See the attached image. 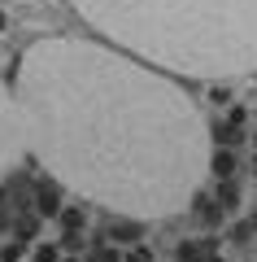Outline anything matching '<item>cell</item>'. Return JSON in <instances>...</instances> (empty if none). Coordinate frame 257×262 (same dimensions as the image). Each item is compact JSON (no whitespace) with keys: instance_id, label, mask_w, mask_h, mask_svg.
<instances>
[{"instance_id":"obj_1","label":"cell","mask_w":257,"mask_h":262,"mask_svg":"<svg viewBox=\"0 0 257 262\" xmlns=\"http://www.w3.org/2000/svg\"><path fill=\"white\" fill-rule=\"evenodd\" d=\"M27 149L79 196L127 219L188 210L209 175V131L166 75L92 39H39L18 66Z\"/></svg>"},{"instance_id":"obj_2","label":"cell","mask_w":257,"mask_h":262,"mask_svg":"<svg viewBox=\"0 0 257 262\" xmlns=\"http://www.w3.org/2000/svg\"><path fill=\"white\" fill-rule=\"evenodd\" d=\"M118 48L192 79L257 70V0H70Z\"/></svg>"},{"instance_id":"obj_3","label":"cell","mask_w":257,"mask_h":262,"mask_svg":"<svg viewBox=\"0 0 257 262\" xmlns=\"http://www.w3.org/2000/svg\"><path fill=\"white\" fill-rule=\"evenodd\" d=\"M27 149V127H22V105L9 88L0 83V179L5 170H13V162Z\"/></svg>"},{"instance_id":"obj_4","label":"cell","mask_w":257,"mask_h":262,"mask_svg":"<svg viewBox=\"0 0 257 262\" xmlns=\"http://www.w3.org/2000/svg\"><path fill=\"white\" fill-rule=\"evenodd\" d=\"M35 210H39V214H44V219H57V214H61V184H57V179H53V184H39L35 188Z\"/></svg>"},{"instance_id":"obj_5","label":"cell","mask_w":257,"mask_h":262,"mask_svg":"<svg viewBox=\"0 0 257 262\" xmlns=\"http://www.w3.org/2000/svg\"><path fill=\"white\" fill-rule=\"evenodd\" d=\"M209 175H214V184L236 179V153L231 149H209Z\"/></svg>"},{"instance_id":"obj_6","label":"cell","mask_w":257,"mask_h":262,"mask_svg":"<svg viewBox=\"0 0 257 262\" xmlns=\"http://www.w3.org/2000/svg\"><path fill=\"white\" fill-rule=\"evenodd\" d=\"M214 206H218L222 214H236V210H240V188L231 184V179H222V184H214Z\"/></svg>"},{"instance_id":"obj_7","label":"cell","mask_w":257,"mask_h":262,"mask_svg":"<svg viewBox=\"0 0 257 262\" xmlns=\"http://www.w3.org/2000/svg\"><path fill=\"white\" fill-rule=\"evenodd\" d=\"M57 219H61L65 236H74V232H79V227H87V210H83V206H65V210H61V214H57Z\"/></svg>"},{"instance_id":"obj_8","label":"cell","mask_w":257,"mask_h":262,"mask_svg":"<svg viewBox=\"0 0 257 262\" xmlns=\"http://www.w3.org/2000/svg\"><path fill=\"white\" fill-rule=\"evenodd\" d=\"M31 258V249H27V241H0V262H27Z\"/></svg>"},{"instance_id":"obj_9","label":"cell","mask_w":257,"mask_h":262,"mask_svg":"<svg viewBox=\"0 0 257 262\" xmlns=\"http://www.w3.org/2000/svg\"><path fill=\"white\" fill-rule=\"evenodd\" d=\"M105 236H109L113 245H135V241H139V227L122 219V223H113V227H109V232H105Z\"/></svg>"},{"instance_id":"obj_10","label":"cell","mask_w":257,"mask_h":262,"mask_svg":"<svg viewBox=\"0 0 257 262\" xmlns=\"http://www.w3.org/2000/svg\"><path fill=\"white\" fill-rule=\"evenodd\" d=\"M27 262H61V253H57V245H35Z\"/></svg>"},{"instance_id":"obj_11","label":"cell","mask_w":257,"mask_h":262,"mask_svg":"<svg viewBox=\"0 0 257 262\" xmlns=\"http://www.w3.org/2000/svg\"><path fill=\"white\" fill-rule=\"evenodd\" d=\"M131 262H153V249H148V245H135V253H131Z\"/></svg>"},{"instance_id":"obj_12","label":"cell","mask_w":257,"mask_h":262,"mask_svg":"<svg viewBox=\"0 0 257 262\" xmlns=\"http://www.w3.org/2000/svg\"><path fill=\"white\" fill-rule=\"evenodd\" d=\"M253 179H257V149H253Z\"/></svg>"},{"instance_id":"obj_13","label":"cell","mask_w":257,"mask_h":262,"mask_svg":"<svg viewBox=\"0 0 257 262\" xmlns=\"http://www.w3.org/2000/svg\"><path fill=\"white\" fill-rule=\"evenodd\" d=\"M61 262H83V258H61Z\"/></svg>"},{"instance_id":"obj_14","label":"cell","mask_w":257,"mask_h":262,"mask_svg":"<svg viewBox=\"0 0 257 262\" xmlns=\"http://www.w3.org/2000/svg\"><path fill=\"white\" fill-rule=\"evenodd\" d=\"M214 262H218V258H214Z\"/></svg>"}]
</instances>
